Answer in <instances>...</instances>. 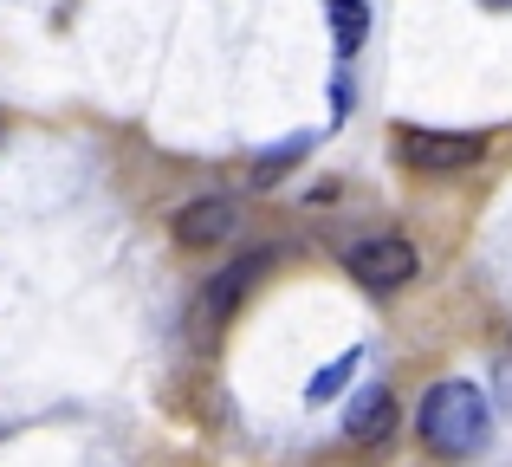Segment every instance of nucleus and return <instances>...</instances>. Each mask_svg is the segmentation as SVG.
I'll return each mask as SVG.
<instances>
[{
    "instance_id": "obj_6",
    "label": "nucleus",
    "mask_w": 512,
    "mask_h": 467,
    "mask_svg": "<svg viewBox=\"0 0 512 467\" xmlns=\"http://www.w3.org/2000/svg\"><path fill=\"white\" fill-rule=\"evenodd\" d=\"M396 390H389V383H370V390L357 396V403H350V416H344V435L350 442H363V448H376V442H389V435H396Z\"/></svg>"
},
{
    "instance_id": "obj_7",
    "label": "nucleus",
    "mask_w": 512,
    "mask_h": 467,
    "mask_svg": "<svg viewBox=\"0 0 512 467\" xmlns=\"http://www.w3.org/2000/svg\"><path fill=\"white\" fill-rule=\"evenodd\" d=\"M331 39H338V59H357L370 39V0H331Z\"/></svg>"
},
{
    "instance_id": "obj_3",
    "label": "nucleus",
    "mask_w": 512,
    "mask_h": 467,
    "mask_svg": "<svg viewBox=\"0 0 512 467\" xmlns=\"http://www.w3.org/2000/svg\"><path fill=\"white\" fill-rule=\"evenodd\" d=\"M396 156L409 169H474L487 156L480 130H428V124H396Z\"/></svg>"
},
{
    "instance_id": "obj_2",
    "label": "nucleus",
    "mask_w": 512,
    "mask_h": 467,
    "mask_svg": "<svg viewBox=\"0 0 512 467\" xmlns=\"http://www.w3.org/2000/svg\"><path fill=\"white\" fill-rule=\"evenodd\" d=\"M344 266H350V279H357L363 292H402L415 273H422V253H415V240H402V234H370V240H357V247L344 253Z\"/></svg>"
},
{
    "instance_id": "obj_5",
    "label": "nucleus",
    "mask_w": 512,
    "mask_h": 467,
    "mask_svg": "<svg viewBox=\"0 0 512 467\" xmlns=\"http://www.w3.org/2000/svg\"><path fill=\"white\" fill-rule=\"evenodd\" d=\"M234 228H240L234 195H195V202L175 208V240H182L188 253H208V247H221V240H234Z\"/></svg>"
},
{
    "instance_id": "obj_8",
    "label": "nucleus",
    "mask_w": 512,
    "mask_h": 467,
    "mask_svg": "<svg viewBox=\"0 0 512 467\" xmlns=\"http://www.w3.org/2000/svg\"><path fill=\"white\" fill-rule=\"evenodd\" d=\"M357 364H363V351H344V357H338V364H325V370H318V377H312V383H305V396H312V403H331V396H338V390H344V383H350V377H357Z\"/></svg>"
},
{
    "instance_id": "obj_9",
    "label": "nucleus",
    "mask_w": 512,
    "mask_h": 467,
    "mask_svg": "<svg viewBox=\"0 0 512 467\" xmlns=\"http://www.w3.org/2000/svg\"><path fill=\"white\" fill-rule=\"evenodd\" d=\"M305 150H312V143H299V137H292V143H279V150H273V156H266V163H260V169H253V189H266V182H279V176H286V169H292V163H299V156H305Z\"/></svg>"
},
{
    "instance_id": "obj_10",
    "label": "nucleus",
    "mask_w": 512,
    "mask_h": 467,
    "mask_svg": "<svg viewBox=\"0 0 512 467\" xmlns=\"http://www.w3.org/2000/svg\"><path fill=\"white\" fill-rule=\"evenodd\" d=\"M487 7H493V13H506V7H512V0H487Z\"/></svg>"
},
{
    "instance_id": "obj_4",
    "label": "nucleus",
    "mask_w": 512,
    "mask_h": 467,
    "mask_svg": "<svg viewBox=\"0 0 512 467\" xmlns=\"http://www.w3.org/2000/svg\"><path fill=\"white\" fill-rule=\"evenodd\" d=\"M273 260H279V247H247V253H234L221 273H208V286H201V318H208V325H227V318L240 312V299L266 279Z\"/></svg>"
},
{
    "instance_id": "obj_1",
    "label": "nucleus",
    "mask_w": 512,
    "mask_h": 467,
    "mask_svg": "<svg viewBox=\"0 0 512 467\" xmlns=\"http://www.w3.org/2000/svg\"><path fill=\"white\" fill-rule=\"evenodd\" d=\"M415 435H422L428 455H448V461L480 455L487 435H493V409H487V396H480V383L441 377L435 390L415 403Z\"/></svg>"
}]
</instances>
